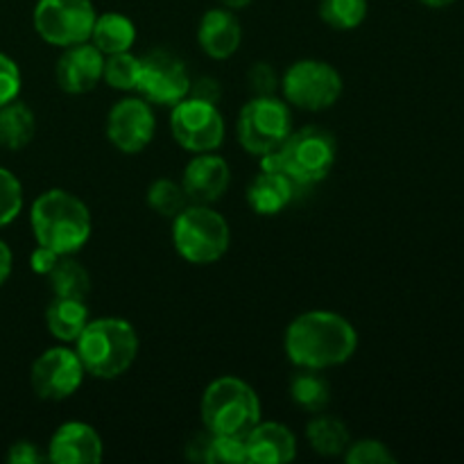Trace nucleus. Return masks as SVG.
Returning a JSON list of instances; mask_svg holds the SVG:
<instances>
[{
	"instance_id": "4468645a",
	"label": "nucleus",
	"mask_w": 464,
	"mask_h": 464,
	"mask_svg": "<svg viewBox=\"0 0 464 464\" xmlns=\"http://www.w3.org/2000/svg\"><path fill=\"white\" fill-rule=\"evenodd\" d=\"M104 54L91 41L68 45L57 62L59 89L71 95H84L102 82Z\"/></svg>"
},
{
	"instance_id": "20e7f679",
	"label": "nucleus",
	"mask_w": 464,
	"mask_h": 464,
	"mask_svg": "<svg viewBox=\"0 0 464 464\" xmlns=\"http://www.w3.org/2000/svg\"><path fill=\"white\" fill-rule=\"evenodd\" d=\"M75 352L86 374L111 381L134 365L139 356V335L122 317L89 320L80 338L75 340Z\"/></svg>"
},
{
	"instance_id": "e433bc0d",
	"label": "nucleus",
	"mask_w": 464,
	"mask_h": 464,
	"mask_svg": "<svg viewBox=\"0 0 464 464\" xmlns=\"http://www.w3.org/2000/svg\"><path fill=\"white\" fill-rule=\"evenodd\" d=\"M208 435H198L193 442L188 444V458L190 460H198V462H207V449H208Z\"/></svg>"
},
{
	"instance_id": "72a5a7b5",
	"label": "nucleus",
	"mask_w": 464,
	"mask_h": 464,
	"mask_svg": "<svg viewBox=\"0 0 464 464\" xmlns=\"http://www.w3.org/2000/svg\"><path fill=\"white\" fill-rule=\"evenodd\" d=\"M188 95L190 98L204 100V102L218 104L222 98V86L220 82L213 80V77H198V80H190Z\"/></svg>"
},
{
	"instance_id": "7c9ffc66",
	"label": "nucleus",
	"mask_w": 464,
	"mask_h": 464,
	"mask_svg": "<svg viewBox=\"0 0 464 464\" xmlns=\"http://www.w3.org/2000/svg\"><path fill=\"white\" fill-rule=\"evenodd\" d=\"M344 460L349 464H392L397 462V458L379 440H361V442H349Z\"/></svg>"
},
{
	"instance_id": "ea45409f",
	"label": "nucleus",
	"mask_w": 464,
	"mask_h": 464,
	"mask_svg": "<svg viewBox=\"0 0 464 464\" xmlns=\"http://www.w3.org/2000/svg\"><path fill=\"white\" fill-rule=\"evenodd\" d=\"M249 3H252V0H222V5H225L227 9H243L247 7Z\"/></svg>"
},
{
	"instance_id": "393cba45",
	"label": "nucleus",
	"mask_w": 464,
	"mask_h": 464,
	"mask_svg": "<svg viewBox=\"0 0 464 464\" xmlns=\"http://www.w3.org/2000/svg\"><path fill=\"white\" fill-rule=\"evenodd\" d=\"M50 285L54 290V297L68 299H86L91 290V276L82 263L72 256H62L48 275Z\"/></svg>"
},
{
	"instance_id": "bb28decb",
	"label": "nucleus",
	"mask_w": 464,
	"mask_h": 464,
	"mask_svg": "<svg viewBox=\"0 0 464 464\" xmlns=\"http://www.w3.org/2000/svg\"><path fill=\"white\" fill-rule=\"evenodd\" d=\"M139 75H140V59L136 57V54H131L130 50H127V53L107 54V59H104L102 80L107 82L111 89L136 91Z\"/></svg>"
},
{
	"instance_id": "423d86ee",
	"label": "nucleus",
	"mask_w": 464,
	"mask_h": 464,
	"mask_svg": "<svg viewBox=\"0 0 464 464\" xmlns=\"http://www.w3.org/2000/svg\"><path fill=\"white\" fill-rule=\"evenodd\" d=\"M229 243V225L208 204H188L172 218V245L177 254L193 266L220 261Z\"/></svg>"
},
{
	"instance_id": "aec40b11",
	"label": "nucleus",
	"mask_w": 464,
	"mask_h": 464,
	"mask_svg": "<svg viewBox=\"0 0 464 464\" xmlns=\"http://www.w3.org/2000/svg\"><path fill=\"white\" fill-rule=\"evenodd\" d=\"M89 324V308L84 299L54 297L45 308V326L59 343H75Z\"/></svg>"
},
{
	"instance_id": "ddd939ff",
	"label": "nucleus",
	"mask_w": 464,
	"mask_h": 464,
	"mask_svg": "<svg viewBox=\"0 0 464 464\" xmlns=\"http://www.w3.org/2000/svg\"><path fill=\"white\" fill-rule=\"evenodd\" d=\"M157 118L143 98H125L111 107L107 116V136L116 150L139 154L152 143Z\"/></svg>"
},
{
	"instance_id": "2f4dec72",
	"label": "nucleus",
	"mask_w": 464,
	"mask_h": 464,
	"mask_svg": "<svg viewBox=\"0 0 464 464\" xmlns=\"http://www.w3.org/2000/svg\"><path fill=\"white\" fill-rule=\"evenodd\" d=\"M21 93V71L16 62L0 53V107L18 98Z\"/></svg>"
},
{
	"instance_id": "5701e85b",
	"label": "nucleus",
	"mask_w": 464,
	"mask_h": 464,
	"mask_svg": "<svg viewBox=\"0 0 464 464\" xmlns=\"http://www.w3.org/2000/svg\"><path fill=\"white\" fill-rule=\"evenodd\" d=\"M34 131V113L25 102L16 98L0 107V145L7 150H23L32 143Z\"/></svg>"
},
{
	"instance_id": "6e6552de",
	"label": "nucleus",
	"mask_w": 464,
	"mask_h": 464,
	"mask_svg": "<svg viewBox=\"0 0 464 464\" xmlns=\"http://www.w3.org/2000/svg\"><path fill=\"white\" fill-rule=\"evenodd\" d=\"M281 91L293 107L304 111H324L343 95V77L331 63L302 59L285 71Z\"/></svg>"
},
{
	"instance_id": "6ab92c4d",
	"label": "nucleus",
	"mask_w": 464,
	"mask_h": 464,
	"mask_svg": "<svg viewBox=\"0 0 464 464\" xmlns=\"http://www.w3.org/2000/svg\"><path fill=\"white\" fill-rule=\"evenodd\" d=\"M299 186L285 172L261 170L247 188V202L256 216H276L297 195Z\"/></svg>"
},
{
	"instance_id": "9d476101",
	"label": "nucleus",
	"mask_w": 464,
	"mask_h": 464,
	"mask_svg": "<svg viewBox=\"0 0 464 464\" xmlns=\"http://www.w3.org/2000/svg\"><path fill=\"white\" fill-rule=\"evenodd\" d=\"M172 139L188 152H213L225 140V121L213 102L186 95L172 107Z\"/></svg>"
},
{
	"instance_id": "c85d7f7f",
	"label": "nucleus",
	"mask_w": 464,
	"mask_h": 464,
	"mask_svg": "<svg viewBox=\"0 0 464 464\" xmlns=\"http://www.w3.org/2000/svg\"><path fill=\"white\" fill-rule=\"evenodd\" d=\"M247 460V444L245 438L234 435H211L207 449V464H245Z\"/></svg>"
},
{
	"instance_id": "58836bf2",
	"label": "nucleus",
	"mask_w": 464,
	"mask_h": 464,
	"mask_svg": "<svg viewBox=\"0 0 464 464\" xmlns=\"http://www.w3.org/2000/svg\"><path fill=\"white\" fill-rule=\"evenodd\" d=\"M421 3H424L426 7L442 9V7H449V5H453V3H456V0H421Z\"/></svg>"
},
{
	"instance_id": "7ed1b4c3",
	"label": "nucleus",
	"mask_w": 464,
	"mask_h": 464,
	"mask_svg": "<svg viewBox=\"0 0 464 464\" xmlns=\"http://www.w3.org/2000/svg\"><path fill=\"white\" fill-rule=\"evenodd\" d=\"M338 157V140L324 127L290 131L279 150L261 157V170L285 172L299 188H308L329 177Z\"/></svg>"
},
{
	"instance_id": "2eb2a0df",
	"label": "nucleus",
	"mask_w": 464,
	"mask_h": 464,
	"mask_svg": "<svg viewBox=\"0 0 464 464\" xmlns=\"http://www.w3.org/2000/svg\"><path fill=\"white\" fill-rule=\"evenodd\" d=\"M231 184L229 163L213 152H199L186 166L181 186H184L188 202L213 204L227 193Z\"/></svg>"
},
{
	"instance_id": "c756f323",
	"label": "nucleus",
	"mask_w": 464,
	"mask_h": 464,
	"mask_svg": "<svg viewBox=\"0 0 464 464\" xmlns=\"http://www.w3.org/2000/svg\"><path fill=\"white\" fill-rule=\"evenodd\" d=\"M23 208L21 181L9 170L0 168V227L9 225Z\"/></svg>"
},
{
	"instance_id": "473e14b6",
	"label": "nucleus",
	"mask_w": 464,
	"mask_h": 464,
	"mask_svg": "<svg viewBox=\"0 0 464 464\" xmlns=\"http://www.w3.org/2000/svg\"><path fill=\"white\" fill-rule=\"evenodd\" d=\"M247 82L256 95H272L275 93L276 84H279L270 63H263V62L254 63V68L249 71V75H247Z\"/></svg>"
},
{
	"instance_id": "f03ea898",
	"label": "nucleus",
	"mask_w": 464,
	"mask_h": 464,
	"mask_svg": "<svg viewBox=\"0 0 464 464\" xmlns=\"http://www.w3.org/2000/svg\"><path fill=\"white\" fill-rule=\"evenodd\" d=\"M30 222L36 243L62 256L77 254L91 238L89 207L62 188L45 190L34 199Z\"/></svg>"
},
{
	"instance_id": "1a4fd4ad",
	"label": "nucleus",
	"mask_w": 464,
	"mask_h": 464,
	"mask_svg": "<svg viewBox=\"0 0 464 464\" xmlns=\"http://www.w3.org/2000/svg\"><path fill=\"white\" fill-rule=\"evenodd\" d=\"M91 0H39L34 7V30L50 45L68 48L91 39L95 23Z\"/></svg>"
},
{
	"instance_id": "f257e3e1",
	"label": "nucleus",
	"mask_w": 464,
	"mask_h": 464,
	"mask_svg": "<svg viewBox=\"0 0 464 464\" xmlns=\"http://www.w3.org/2000/svg\"><path fill=\"white\" fill-rule=\"evenodd\" d=\"M285 353L304 370H329L347 362L358 349V334L347 317L331 311H308L285 329Z\"/></svg>"
},
{
	"instance_id": "f704fd0d",
	"label": "nucleus",
	"mask_w": 464,
	"mask_h": 464,
	"mask_svg": "<svg viewBox=\"0 0 464 464\" xmlns=\"http://www.w3.org/2000/svg\"><path fill=\"white\" fill-rule=\"evenodd\" d=\"M48 460V456H41L39 447L34 442H16L9 447L7 462L9 464H41Z\"/></svg>"
},
{
	"instance_id": "cd10ccee",
	"label": "nucleus",
	"mask_w": 464,
	"mask_h": 464,
	"mask_svg": "<svg viewBox=\"0 0 464 464\" xmlns=\"http://www.w3.org/2000/svg\"><path fill=\"white\" fill-rule=\"evenodd\" d=\"M148 204L154 213L163 218H175L188 207V195L184 186L172 179H157L148 188Z\"/></svg>"
},
{
	"instance_id": "f8f14e48",
	"label": "nucleus",
	"mask_w": 464,
	"mask_h": 464,
	"mask_svg": "<svg viewBox=\"0 0 464 464\" xmlns=\"http://www.w3.org/2000/svg\"><path fill=\"white\" fill-rule=\"evenodd\" d=\"M84 374L86 370L75 349L53 347L32 362L30 383L36 397L45 401H63L80 390Z\"/></svg>"
},
{
	"instance_id": "4c0bfd02",
	"label": "nucleus",
	"mask_w": 464,
	"mask_h": 464,
	"mask_svg": "<svg viewBox=\"0 0 464 464\" xmlns=\"http://www.w3.org/2000/svg\"><path fill=\"white\" fill-rule=\"evenodd\" d=\"M12 275V252H9L7 245L0 240V285L9 279Z\"/></svg>"
},
{
	"instance_id": "412c9836",
	"label": "nucleus",
	"mask_w": 464,
	"mask_h": 464,
	"mask_svg": "<svg viewBox=\"0 0 464 464\" xmlns=\"http://www.w3.org/2000/svg\"><path fill=\"white\" fill-rule=\"evenodd\" d=\"M91 44L107 57V54L127 53L136 41V25L118 12H107L95 16Z\"/></svg>"
},
{
	"instance_id": "a878e982",
	"label": "nucleus",
	"mask_w": 464,
	"mask_h": 464,
	"mask_svg": "<svg viewBox=\"0 0 464 464\" xmlns=\"http://www.w3.org/2000/svg\"><path fill=\"white\" fill-rule=\"evenodd\" d=\"M365 16L367 0H320V18L334 30H356Z\"/></svg>"
},
{
	"instance_id": "9b49d317",
	"label": "nucleus",
	"mask_w": 464,
	"mask_h": 464,
	"mask_svg": "<svg viewBox=\"0 0 464 464\" xmlns=\"http://www.w3.org/2000/svg\"><path fill=\"white\" fill-rule=\"evenodd\" d=\"M190 75L186 63L166 50H154L140 59V75L136 91L140 98L159 107H175L188 95Z\"/></svg>"
},
{
	"instance_id": "dca6fc26",
	"label": "nucleus",
	"mask_w": 464,
	"mask_h": 464,
	"mask_svg": "<svg viewBox=\"0 0 464 464\" xmlns=\"http://www.w3.org/2000/svg\"><path fill=\"white\" fill-rule=\"evenodd\" d=\"M104 444L93 426L66 421L54 430L48 444V460L54 464H95L102 460Z\"/></svg>"
},
{
	"instance_id": "f3484780",
	"label": "nucleus",
	"mask_w": 464,
	"mask_h": 464,
	"mask_svg": "<svg viewBox=\"0 0 464 464\" xmlns=\"http://www.w3.org/2000/svg\"><path fill=\"white\" fill-rule=\"evenodd\" d=\"M245 444L247 460L254 464H284L293 462L297 456L293 430L279 421H258L245 438Z\"/></svg>"
},
{
	"instance_id": "b1692460",
	"label": "nucleus",
	"mask_w": 464,
	"mask_h": 464,
	"mask_svg": "<svg viewBox=\"0 0 464 464\" xmlns=\"http://www.w3.org/2000/svg\"><path fill=\"white\" fill-rule=\"evenodd\" d=\"M290 397L302 411L324 412L331 403V385L322 376V370H304L299 367L297 374L290 379Z\"/></svg>"
},
{
	"instance_id": "4be33fe9",
	"label": "nucleus",
	"mask_w": 464,
	"mask_h": 464,
	"mask_svg": "<svg viewBox=\"0 0 464 464\" xmlns=\"http://www.w3.org/2000/svg\"><path fill=\"white\" fill-rule=\"evenodd\" d=\"M306 440L313 451L320 453V456L334 458L343 456L347 451L349 442H352V435H349L347 424L343 420H338L334 415H324V412H317L315 420L308 421Z\"/></svg>"
},
{
	"instance_id": "c9c22d12",
	"label": "nucleus",
	"mask_w": 464,
	"mask_h": 464,
	"mask_svg": "<svg viewBox=\"0 0 464 464\" xmlns=\"http://www.w3.org/2000/svg\"><path fill=\"white\" fill-rule=\"evenodd\" d=\"M59 258H62V254H57V252H53V249H48V247H44V245H39V247H36L34 252H32L30 266H32V270L36 272V275L48 276L50 272L54 270V266H57Z\"/></svg>"
},
{
	"instance_id": "39448f33",
	"label": "nucleus",
	"mask_w": 464,
	"mask_h": 464,
	"mask_svg": "<svg viewBox=\"0 0 464 464\" xmlns=\"http://www.w3.org/2000/svg\"><path fill=\"white\" fill-rule=\"evenodd\" d=\"M202 421L211 435L247 438L249 430L261 421V401L243 379L222 376L204 390Z\"/></svg>"
},
{
	"instance_id": "a211bd4d",
	"label": "nucleus",
	"mask_w": 464,
	"mask_h": 464,
	"mask_svg": "<svg viewBox=\"0 0 464 464\" xmlns=\"http://www.w3.org/2000/svg\"><path fill=\"white\" fill-rule=\"evenodd\" d=\"M198 41L211 59H229L240 48L243 27H240V21L231 9H208L199 21Z\"/></svg>"
},
{
	"instance_id": "0eeeda50",
	"label": "nucleus",
	"mask_w": 464,
	"mask_h": 464,
	"mask_svg": "<svg viewBox=\"0 0 464 464\" xmlns=\"http://www.w3.org/2000/svg\"><path fill=\"white\" fill-rule=\"evenodd\" d=\"M293 131V116L284 100L275 95H256L238 116V140L247 152L263 157L281 148Z\"/></svg>"
}]
</instances>
